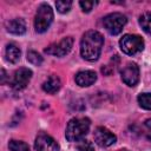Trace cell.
<instances>
[{
    "label": "cell",
    "mask_w": 151,
    "mask_h": 151,
    "mask_svg": "<svg viewBox=\"0 0 151 151\" xmlns=\"http://www.w3.org/2000/svg\"><path fill=\"white\" fill-rule=\"evenodd\" d=\"M104 45L103 35L97 31H87L80 41V54L88 61H94L99 58Z\"/></svg>",
    "instance_id": "obj_1"
},
{
    "label": "cell",
    "mask_w": 151,
    "mask_h": 151,
    "mask_svg": "<svg viewBox=\"0 0 151 151\" xmlns=\"http://www.w3.org/2000/svg\"><path fill=\"white\" fill-rule=\"evenodd\" d=\"M90 130V120L87 118H73L68 122L66 127V139L68 142L81 140Z\"/></svg>",
    "instance_id": "obj_2"
},
{
    "label": "cell",
    "mask_w": 151,
    "mask_h": 151,
    "mask_svg": "<svg viewBox=\"0 0 151 151\" xmlns=\"http://www.w3.org/2000/svg\"><path fill=\"white\" fill-rule=\"evenodd\" d=\"M52 21H53V11H52L51 6L47 4H41L38 7L35 19H34L35 32H38V33L46 32L50 28Z\"/></svg>",
    "instance_id": "obj_3"
},
{
    "label": "cell",
    "mask_w": 151,
    "mask_h": 151,
    "mask_svg": "<svg viewBox=\"0 0 151 151\" xmlns=\"http://www.w3.org/2000/svg\"><path fill=\"white\" fill-rule=\"evenodd\" d=\"M120 50L129 55H134L143 51L144 48V40L142 37L137 34H125L119 40Z\"/></svg>",
    "instance_id": "obj_4"
},
{
    "label": "cell",
    "mask_w": 151,
    "mask_h": 151,
    "mask_svg": "<svg viewBox=\"0 0 151 151\" xmlns=\"http://www.w3.org/2000/svg\"><path fill=\"white\" fill-rule=\"evenodd\" d=\"M126 21H127V19L123 13L114 12V13H111V14L106 15L103 19V25H104L105 29L111 35H117L122 32Z\"/></svg>",
    "instance_id": "obj_5"
},
{
    "label": "cell",
    "mask_w": 151,
    "mask_h": 151,
    "mask_svg": "<svg viewBox=\"0 0 151 151\" xmlns=\"http://www.w3.org/2000/svg\"><path fill=\"white\" fill-rule=\"evenodd\" d=\"M72 46H73V39L71 37H66L61 39L59 42L52 44L47 48H45V53L53 57H64L70 53Z\"/></svg>",
    "instance_id": "obj_6"
},
{
    "label": "cell",
    "mask_w": 151,
    "mask_h": 151,
    "mask_svg": "<svg viewBox=\"0 0 151 151\" xmlns=\"http://www.w3.org/2000/svg\"><path fill=\"white\" fill-rule=\"evenodd\" d=\"M122 80L127 86H136L139 81V67L136 63H127L120 71Z\"/></svg>",
    "instance_id": "obj_7"
},
{
    "label": "cell",
    "mask_w": 151,
    "mask_h": 151,
    "mask_svg": "<svg viewBox=\"0 0 151 151\" xmlns=\"http://www.w3.org/2000/svg\"><path fill=\"white\" fill-rule=\"evenodd\" d=\"M93 137H94V142L101 147H107V146L114 144L117 140V137L110 130H107L106 127H103V126H99L94 130Z\"/></svg>",
    "instance_id": "obj_8"
},
{
    "label": "cell",
    "mask_w": 151,
    "mask_h": 151,
    "mask_svg": "<svg viewBox=\"0 0 151 151\" xmlns=\"http://www.w3.org/2000/svg\"><path fill=\"white\" fill-rule=\"evenodd\" d=\"M31 78H32V71L29 68H27V67H20L14 73L13 81H12L13 88L18 90V91L25 88L28 85Z\"/></svg>",
    "instance_id": "obj_9"
},
{
    "label": "cell",
    "mask_w": 151,
    "mask_h": 151,
    "mask_svg": "<svg viewBox=\"0 0 151 151\" xmlns=\"http://www.w3.org/2000/svg\"><path fill=\"white\" fill-rule=\"evenodd\" d=\"M35 151H59L57 142L46 133H40L34 142Z\"/></svg>",
    "instance_id": "obj_10"
},
{
    "label": "cell",
    "mask_w": 151,
    "mask_h": 151,
    "mask_svg": "<svg viewBox=\"0 0 151 151\" xmlns=\"http://www.w3.org/2000/svg\"><path fill=\"white\" fill-rule=\"evenodd\" d=\"M76 83L81 86V87H86V86H90L92 85L96 80H97V73L94 71H80L76 74Z\"/></svg>",
    "instance_id": "obj_11"
},
{
    "label": "cell",
    "mask_w": 151,
    "mask_h": 151,
    "mask_svg": "<svg viewBox=\"0 0 151 151\" xmlns=\"http://www.w3.org/2000/svg\"><path fill=\"white\" fill-rule=\"evenodd\" d=\"M6 29H7V32H9L12 34L21 35L26 32V22L21 18L12 19L6 22Z\"/></svg>",
    "instance_id": "obj_12"
},
{
    "label": "cell",
    "mask_w": 151,
    "mask_h": 151,
    "mask_svg": "<svg viewBox=\"0 0 151 151\" xmlns=\"http://www.w3.org/2000/svg\"><path fill=\"white\" fill-rule=\"evenodd\" d=\"M60 86H61L60 79H59L57 76H51L46 81H44V84H42V90H44L45 92H47V93L53 94V93H55V92L59 91Z\"/></svg>",
    "instance_id": "obj_13"
},
{
    "label": "cell",
    "mask_w": 151,
    "mask_h": 151,
    "mask_svg": "<svg viewBox=\"0 0 151 151\" xmlns=\"http://www.w3.org/2000/svg\"><path fill=\"white\" fill-rule=\"evenodd\" d=\"M20 55H21V52H20L19 47H17L14 44H8L6 46V59L9 63H12V64L18 63L20 59Z\"/></svg>",
    "instance_id": "obj_14"
},
{
    "label": "cell",
    "mask_w": 151,
    "mask_h": 151,
    "mask_svg": "<svg viewBox=\"0 0 151 151\" xmlns=\"http://www.w3.org/2000/svg\"><path fill=\"white\" fill-rule=\"evenodd\" d=\"M139 25L142 26V28L145 33L151 35V13H149V12L143 13L139 17Z\"/></svg>",
    "instance_id": "obj_15"
},
{
    "label": "cell",
    "mask_w": 151,
    "mask_h": 151,
    "mask_svg": "<svg viewBox=\"0 0 151 151\" xmlns=\"http://www.w3.org/2000/svg\"><path fill=\"white\" fill-rule=\"evenodd\" d=\"M8 147L11 151H29V146L28 144H26L25 142L21 140H11L8 144Z\"/></svg>",
    "instance_id": "obj_16"
},
{
    "label": "cell",
    "mask_w": 151,
    "mask_h": 151,
    "mask_svg": "<svg viewBox=\"0 0 151 151\" xmlns=\"http://www.w3.org/2000/svg\"><path fill=\"white\" fill-rule=\"evenodd\" d=\"M137 100L140 107L145 110H151V93H140Z\"/></svg>",
    "instance_id": "obj_17"
},
{
    "label": "cell",
    "mask_w": 151,
    "mask_h": 151,
    "mask_svg": "<svg viewBox=\"0 0 151 151\" xmlns=\"http://www.w3.org/2000/svg\"><path fill=\"white\" fill-rule=\"evenodd\" d=\"M27 60L32 65H35V66H40L42 64V57L35 51H28L27 52Z\"/></svg>",
    "instance_id": "obj_18"
},
{
    "label": "cell",
    "mask_w": 151,
    "mask_h": 151,
    "mask_svg": "<svg viewBox=\"0 0 151 151\" xmlns=\"http://www.w3.org/2000/svg\"><path fill=\"white\" fill-rule=\"evenodd\" d=\"M71 6H72V1H65V0H60V1H57L55 2V7L58 9V12L60 13H67L70 9H71Z\"/></svg>",
    "instance_id": "obj_19"
},
{
    "label": "cell",
    "mask_w": 151,
    "mask_h": 151,
    "mask_svg": "<svg viewBox=\"0 0 151 151\" xmlns=\"http://www.w3.org/2000/svg\"><path fill=\"white\" fill-rule=\"evenodd\" d=\"M77 149H78V151H94L93 144H92L91 142L84 140V139H81V140L78 143Z\"/></svg>",
    "instance_id": "obj_20"
},
{
    "label": "cell",
    "mask_w": 151,
    "mask_h": 151,
    "mask_svg": "<svg viewBox=\"0 0 151 151\" xmlns=\"http://www.w3.org/2000/svg\"><path fill=\"white\" fill-rule=\"evenodd\" d=\"M79 5H80V7H81V9H83L84 12L88 13V12L93 8V6L96 5V2H94V1H80Z\"/></svg>",
    "instance_id": "obj_21"
},
{
    "label": "cell",
    "mask_w": 151,
    "mask_h": 151,
    "mask_svg": "<svg viewBox=\"0 0 151 151\" xmlns=\"http://www.w3.org/2000/svg\"><path fill=\"white\" fill-rule=\"evenodd\" d=\"M144 131H145V134H146L147 139L151 140V119L145 120V123H144Z\"/></svg>",
    "instance_id": "obj_22"
},
{
    "label": "cell",
    "mask_w": 151,
    "mask_h": 151,
    "mask_svg": "<svg viewBox=\"0 0 151 151\" xmlns=\"http://www.w3.org/2000/svg\"><path fill=\"white\" fill-rule=\"evenodd\" d=\"M1 84L5 83V78H6V73H5V70H1Z\"/></svg>",
    "instance_id": "obj_23"
}]
</instances>
